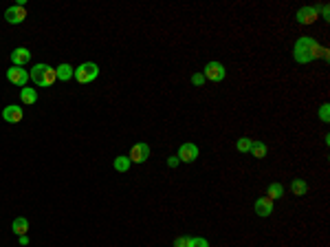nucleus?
Returning <instances> with one entry per match:
<instances>
[{
  "instance_id": "ddd939ff",
  "label": "nucleus",
  "mask_w": 330,
  "mask_h": 247,
  "mask_svg": "<svg viewBox=\"0 0 330 247\" xmlns=\"http://www.w3.org/2000/svg\"><path fill=\"white\" fill-rule=\"evenodd\" d=\"M11 229H13L16 236H24V234L29 232V221H26L24 216H18V219L11 223Z\"/></svg>"
},
{
  "instance_id": "393cba45",
  "label": "nucleus",
  "mask_w": 330,
  "mask_h": 247,
  "mask_svg": "<svg viewBox=\"0 0 330 247\" xmlns=\"http://www.w3.org/2000/svg\"><path fill=\"white\" fill-rule=\"evenodd\" d=\"M178 157H167V166H170V168H174V166H178Z\"/></svg>"
},
{
  "instance_id": "4be33fe9",
  "label": "nucleus",
  "mask_w": 330,
  "mask_h": 247,
  "mask_svg": "<svg viewBox=\"0 0 330 247\" xmlns=\"http://www.w3.org/2000/svg\"><path fill=\"white\" fill-rule=\"evenodd\" d=\"M189 241H192V236H178L174 241V247H189Z\"/></svg>"
},
{
  "instance_id": "f03ea898",
  "label": "nucleus",
  "mask_w": 330,
  "mask_h": 247,
  "mask_svg": "<svg viewBox=\"0 0 330 247\" xmlns=\"http://www.w3.org/2000/svg\"><path fill=\"white\" fill-rule=\"evenodd\" d=\"M29 77L33 79L38 86H53V84L57 82L55 69H51V66H46V64H35L33 69H31Z\"/></svg>"
},
{
  "instance_id": "423d86ee",
  "label": "nucleus",
  "mask_w": 330,
  "mask_h": 247,
  "mask_svg": "<svg viewBox=\"0 0 330 247\" xmlns=\"http://www.w3.org/2000/svg\"><path fill=\"white\" fill-rule=\"evenodd\" d=\"M7 79L11 84H16V86H24L29 82V71H24L22 66H11L7 71Z\"/></svg>"
},
{
  "instance_id": "7ed1b4c3",
  "label": "nucleus",
  "mask_w": 330,
  "mask_h": 247,
  "mask_svg": "<svg viewBox=\"0 0 330 247\" xmlns=\"http://www.w3.org/2000/svg\"><path fill=\"white\" fill-rule=\"evenodd\" d=\"M97 75H99V66H97L95 62H84V64H79L77 69H75L73 77L77 79L79 84H90L92 79H97Z\"/></svg>"
},
{
  "instance_id": "f3484780",
  "label": "nucleus",
  "mask_w": 330,
  "mask_h": 247,
  "mask_svg": "<svg viewBox=\"0 0 330 247\" xmlns=\"http://www.w3.org/2000/svg\"><path fill=\"white\" fill-rule=\"evenodd\" d=\"M282 194H284V185L273 181V183L268 185V190H266V197L273 201V198H282Z\"/></svg>"
},
{
  "instance_id": "1a4fd4ad",
  "label": "nucleus",
  "mask_w": 330,
  "mask_h": 247,
  "mask_svg": "<svg viewBox=\"0 0 330 247\" xmlns=\"http://www.w3.org/2000/svg\"><path fill=\"white\" fill-rule=\"evenodd\" d=\"M317 18H319L317 7H302L297 11V22L299 25H312V22H317Z\"/></svg>"
},
{
  "instance_id": "a211bd4d",
  "label": "nucleus",
  "mask_w": 330,
  "mask_h": 247,
  "mask_svg": "<svg viewBox=\"0 0 330 247\" xmlns=\"http://www.w3.org/2000/svg\"><path fill=\"white\" fill-rule=\"evenodd\" d=\"M130 163L132 161L126 157V154H119V157L114 159V170H117V172H128V170H130Z\"/></svg>"
},
{
  "instance_id": "39448f33",
  "label": "nucleus",
  "mask_w": 330,
  "mask_h": 247,
  "mask_svg": "<svg viewBox=\"0 0 330 247\" xmlns=\"http://www.w3.org/2000/svg\"><path fill=\"white\" fill-rule=\"evenodd\" d=\"M148 157H150V146L143 144V141L132 146L130 154H128V159H130L132 163H143V161H148Z\"/></svg>"
},
{
  "instance_id": "2eb2a0df",
  "label": "nucleus",
  "mask_w": 330,
  "mask_h": 247,
  "mask_svg": "<svg viewBox=\"0 0 330 247\" xmlns=\"http://www.w3.org/2000/svg\"><path fill=\"white\" fill-rule=\"evenodd\" d=\"M55 73H57V79H62V82H68L70 77H73V73H75V69L70 64H60L55 69Z\"/></svg>"
},
{
  "instance_id": "9d476101",
  "label": "nucleus",
  "mask_w": 330,
  "mask_h": 247,
  "mask_svg": "<svg viewBox=\"0 0 330 247\" xmlns=\"http://www.w3.org/2000/svg\"><path fill=\"white\" fill-rule=\"evenodd\" d=\"M22 117H24V110H22L18 104L4 106V110H2V119H4V122H9V124H18Z\"/></svg>"
},
{
  "instance_id": "20e7f679",
  "label": "nucleus",
  "mask_w": 330,
  "mask_h": 247,
  "mask_svg": "<svg viewBox=\"0 0 330 247\" xmlns=\"http://www.w3.org/2000/svg\"><path fill=\"white\" fill-rule=\"evenodd\" d=\"M205 79H209V82H222L224 77H227V71H224V66L220 64V62H207L205 64Z\"/></svg>"
},
{
  "instance_id": "0eeeda50",
  "label": "nucleus",
  "mask_w": 330,
  "mask_h": 247,
  "mask_svg": "<svg viewBox=\"0 0 330 247\" xmlns=\"http://www.w3.org/2000/svg\"><path fill=\"white\" fill-rule=\"evenodd\" d=\"M4 20H7L9 25H22V22L26 20V9L20 7V4L9 7L7 11H4Z\"/></svg>"
},
{
  "instance_id": "f257e3e1",
  "label": "nucleus",
  "mask_w": 330,
  "mask_h": 247,
  "mask_svg": "<svg viewBox=\"0 0 330 247\" xmlns=\"http://www.w3.org/2000/svg\"><path fill=\"white\" fill-rule=\"evenodd\" d=\"M319 55H324L321 44L317 42V40L308 38V35L299 38L297 42H295V47H293V57H295V62H299V64H308V62H312L315 57H319Z\"/></svg>"
},
{
  "instance_id": "f8f14e48",
  "label": "nucleus",
  "mask_w": 330,
  "mask_h": 247,
  "mask_svg": "<svg viewBox=\"0 0 330 247\" xmlns=\"http://www.w3.org/2000/svg\"><path fill=\"white\" fill-rule=\"evenodd\" d=\"M29 60H31L29 49L18 47V49H13V51H11V62H13V66H24Z\"/></svg>"
},
{
  "instance_id": "6e6552de",
  "label": "nucleus",
  "mask_w": 330,
  "mask_h": 247,
  "mask_svg": "<svg viewBox=\"0 0 330 247\" xmlns=\"http://www.w3.org/2000/svg\"><path fill=\"white\" fill-rule=\"evenodd\" d=\"M198 159V146L196 144H183L178 148V161L185 163H192Z\"/></svg>"
},
{
  "instance_id": "4468645a",
  "label": "nucleus",
  "mask_w": 330,
  "mask_h": 247,
  "mask_svg": "<svg viewBox=\"0 0 330 247\" xmlns=\"http://www.w3.org/2000/svg\"><path fill=\"white\" fill-rule=\"evenodd\" d=\"M20 99L24 106H33L35 101H38V93H35V88H22Z\"/></svg>"
},
{
  "instance_id": "aec40b11",
  "label": "nucleus",
  "mask_w": 330,
  "mask_h": 247,
  "mask_svg": "<svg viewBox=\"0 0 330 247\" xmlns=\"http://www.w3.org/2000/svg\"><path fill=\"white\" fill-rule=\"evenodd\" d=\"M251 146H253V139H249V137H240L236 141L238 152H251Z\"/></svg>"
},
{
  "instance_id": "5701e85b",
  "label": "nucleus",
  "mask_w": 330,
  "mask_h": 247,
  "mask_svg": "<svg viewBox=\"0 0 330 247\" xmlns=\"http://www.w3.org/2000/svg\"><path fill=\"white\" fill-rule=\"evenodd\" d=\"M205 82H207V79H205V75H202V73H194L192 75V84H194V86H202Z\"/></svg>"
},
{
  "instance_id": "dca6fc26",
  "label": "nucleus",
  "mask_w": 330,
  "mask_h": 247,
  "mask_svg": "<svg viewBox=\"0 0 330 247\" xmlns=\"http://www.w3.org/2000/svg\"><path fill=\"white\" fill-rule=\"evenodd\" d=\"M290 192L297 194V197H304V194L308 192V183L306 181H302V179H295L293 183H290Z\"/></svg>"
},
{
  "instance_id": "a878e982",
  "label": "nucleus",
  "mask_w": 330,
  "mask_h": 247,
  "mask_svg": "<svg viewBox=\"0 0 330 247\" xmlns=\"http://www.w3.org/2000/svg\"><path fill=\"white\" fill-rule=\"evenodd\" d=\"M20 245H29V238H26V234H24V236H20Z\"/></svg>"
},
{
  "instance_id": "412c9836",
  "label": "nucleus",
  "mask_w": 330,
  "mask_h": 247,
  "mask_svg": "<svg viewBox=\"0 0 330 247\" xmlns=\"http://www.w3.org/2000/svg\"><path fill=\"white\" fill-rule=\"evenodd\" d=\"M189 247H209V241H207V238L196 236V238H192V241H189Z\"/></svg>"
},
{
  "instance_id": "b1692460",
  "label": "nucleus",
  "mask_w": 330,
  "mask_h": 247,
  "mask_svg": "<svg viewBox=\"0 0 330 247\" xmlns=\"http://www.w3.org/2000/svg\"><path fill=\"white\" fill-rule=\"evenodd\" d=\"M319 119H321V122H328V104L321 106V110H319Z\"/></svg>"
},
{
  "instance_id": "6ab92c4d",
  "label": "nucleus",
  "mask_w": 330,
  "mask_h": 247,
  "mask_svg": "<svg viewBox=\"0 0 330 247\" xmlns=\"http://www.w3.org/2000/svg\"><path fill=\"white\" fill-rule=\"evenodd\" d=\"M251 152H253L255 159H264L268 152V148L264 146V141H253V146H251Z\"/></svg>"
},
{
  "instance_id": "9b49d317",
  "label": "nucleus",
  "mask_w": 330,
  "mask_h": 247,
  "mask_svg": "<svg viewBox=\"0 0 330 247\" xmlns=\"http://www.w3.org/2000/svg\"><path fill=\"white\" fill-rule=\"evenodd\" d=\"M253 207H255V214L262 216V219H266V216L273 214V201L268 197H260Z\"/></svg>"
}]
</instances>
